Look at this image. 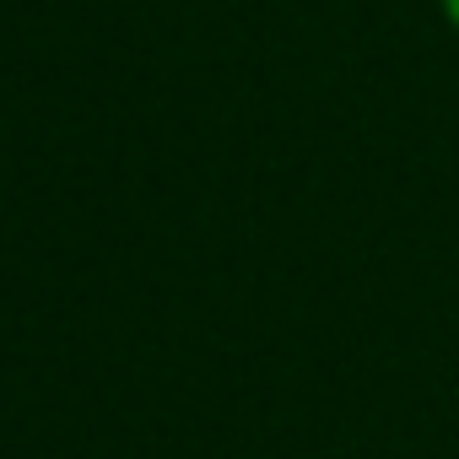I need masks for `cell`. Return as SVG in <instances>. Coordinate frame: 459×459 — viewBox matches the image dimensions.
Segmentation results:
<instances>
[{"label":"cell","mask_w":459,"mask_h":459,"mask_svg":"<svg viewBox=\"0 0 459 459\" xmlns=\"http://www.w3.org/2000/svg\"><path fill=\"white\" fill-rule=\"evenodd\" d=\"M437 6H443V17H448V28L459 33V0H437Z\"/></svg>","instance_id":"6da1fadb"}]
</instances>
